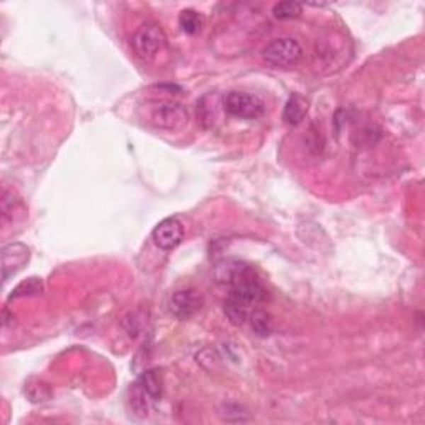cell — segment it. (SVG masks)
Wrapping results in <instances>:
<instances>
[{
	"mask_svg": "<svg viewBox=\"0 0 425 425\" xmlns=\"http://www.w3.org/2000/svg\"><path fill=\"white\" fill-rule=\"evenodd\" d=\"M216 278L220 283L230 288V296L239 299L241 302L258 304L264 301L268 291L256 276L254 269L251 266L239 263V261H228V263L218 266Z\"/></svg>",
	"mask_w": 425,
	"mask_h": 425,
	"instance_id": "6da1fadb",
	"label": "cell"
},
{
	"mask_svg": "<svg viewBox=\"0 0 425 425\" xmlns=\"http://www.w3.org/2000/svg\"><path fill=\"white\" fill-rule=\"evenodd\" d=\"M148 122L162 130H180L188 123V110L176 101H154L148 106Z\"/></svg>",
	"mask_w": 425,
	"mask_h": 425,
	"instance_id": "7a4b0ae2",
	"label": "cell"
},
{
	"mask_svg": "<svg viewBox=\"0 0 425 425\" xmlns=\"http://www.w3.org/2000/svg\"><path fill=\"white\" fill-rule=\"evenodd\" d=\"M165 32H163L162 27L153 22L143 23L133 37L135 52H137V55L143 60H153L154 57L162 52V48L165 47Z\"/></svg>",
	"mask_w": 425,
	"mask_h": 425,
	"instance_id": "3957f363",
	"label": "cell"
},
{
	"mask_svg": "<svg viewBox=\"0 0 425 425\" xmlns=\"http://www.w3.org/2000/svg\"><path fill=\"white\" fill-rule=\"evenodd\" d=\"M302 57V47L294 38H276L263 48V59L273 67H293Z\"/></svg>",
	"mask_w": 425,
	"mask_h": 425,
	"instance_id": "277c9868",
	"label": "cell"
},
{
	"mask_svg": "<svg viewBox=\"0 0 425 425\" xmlns=\"http://www.w3.org/2000/svg\"><path fill=\"white\" fill-rule=\"evenodd\" d=\"M225 108L226 112L236 118L254 120L264 113L266 106L263 100L258 98L256 95L248 94V91L233 90L225 96Z\"/></svg>",
	"mask_w": 425,
	"mask_h": 425,
	"instance_id": "5b68a950",
	"label": "cell"
},
{
	"mask_svg": "<svg viewBox=\"0 0 425 425\" xmlns=\"http://www.w3.org/2000/svg\"><path fill=\"white\" fill-rule=\"evenodd\" d=\"M183 236H185V228H183V223L175 216L171 218H166L163 221H159L157 225V228L153 230V243L158 246L159 249L163 251H171L175 249L176 246H180L183 241Z\"/></svg>",
	"mask_w": 425,
	"mask_h": 425,
	"instance_id": "8992f818",
	"label": "cell"
},
{
	"mask_svg": "<svg viewBox=\"0 0 425 425\" xmlns=\"http://www.w3.org/2000/svg\"><path fill=\"white\" fill-rule=\"evenodd\" d=\"M30 259V251L22 243H11L2 249V279L8 281L26 268Z\"/></svg>",
	"mask_w": 425,
	"mask_h": 425,
	"instance_id": "52a82bcc",
	"label": "cell"
},
{
	"mask_svg": "<svg viewBox=\"0 0 425 425\" xmlns=\"http://www.w3.org/2000/svg\"><path fill=\"white\" fill-rule=\"evenodd\" d=\"M201 298L195 289H180L170 299V309L176 317L188 319L200 311Z\"/></svg>",
	"mask_w": 425,
	"mask_h": 425,
	"instance_id": "ba28073f",
	"label": "cell"
},
{
	"mask_svg": "<svg viewBox=\"0 0 425 425\" xmlns=\"http://www.w3.org/2000/svg\"><path fill=\"white\" fill-rule=\"evenodd\" d=\"M309 110V101L304 98L302 95L294 94L289 96V100L284 105V112H283V120L291 127H296L306 118Z\"/></svg>",
	"mask_w": 425,
	"mask_h": 425,
	"instance_id": "9c48e42d",
	"label": "cell"
},
{
	"mask_svg": "<svg viewBox=\"0 0 425 425\" xmlns=\"http://www.w3.org/2000/svg\"><path fill=\"white\" fill-rule=\"evenodd\" d=\"M144 394L148 395L153 402H158L159 399L163 397V380H162V374L158 370L149 369L144 370L142 375H140L138 382H137Z\"/></svg>",
	"mask_w": 425,
	"mask_h": 425,
	"instance_id": "30bf717a",
	"label": "cell"
},
{
	"mask_svg": "<svg viewBox=\"0 0 425 425\" xmlns=\"http://www.w3.org/2000/svg\"><path fill=\"white\" fill-rule=\"evenodd\" d=\"M248 304L241 302L239 299L228 296V299L225 301V314L228 317V321L233 326H243L248 319Z\"/></svg>",
	"mask_w": 425,
	"mask_h": 425,
	"instance_id": "8fae6325",
	"label": "cell"
},
{
	"mask_svg": "<svg viewBox=\"0 0 425 425\" xmlns=\"http://www.w3.org/2000/svg\"><path fill=\"white\" fill-rule=\"evenodd\" d=\"M249 322H251V329L256 336L259 337H269L274 331V324H273V317L271 314L261 311V309H256L253 314L249 316Z\"/></svg>",
	"mask_w": 425,
	"mask_h": 425,
	"instance_id": "7c38bea8",
	"label": "cell"
},
{
	"mask_svg": "<svg viewBox=\"0 0 425 425\" xmlns=\"http://www.w3.org/2000/svg\"><path fill=\"white\" fill-rule=\"evenodd\" d=\"M130 404H132V410L138 415V417H147L148 412H149V407H152V404H153V400L143 392L142 387H140L138 384H135V387L132 389V397H130Z\"/></svg>",
	"mask_w": 425,
	"mask_h": 425,
	"instance_id": "4fadbf2b",
	"label": "cell"
},
{
	"mask_svg": "<svg viewBox=\"0 0 425 425\" xmlns=\"http://www.w3.org/2000/svg\"><path fill=\"white\" fill-rule=\"evenodd\" d=\"M180 27L188 35H195V33L200 32L203 27V17L200 16V12L193 11V8L183 11L180 13Z\"/></svg>",
	"mask_w": 425,
	"mask_h": 425,
	"instance_id": "5bb4252c",
	"label": "cell"
},
{
	"mask_svg": "<svg viewBox=\"0 0 425 425\" xmlns=\"http://www.w3.org/2000/svg\"><path fill=\"white\" fill-rule=\"evenodd\" d=\"M26 394L32 402L38 404V402H45V400L52 397V389L48 387L45 382L35 380V382H28L26 385Z\"/></svg>",
	"mask_w": 425,
	"mask_h": 425,
	"instance_id": "9a60e30c",
	"label": "cell"
},
{
	"mask_svg": "<svg viewBox=\"0 0 425 425\" xmlns=\"http://www.w3.org/2000/svg\"><path fill=\"white\" fill-rule=\"evenodd\" d=\"M274 17L279 21H289V18H296L302 13V6L298 2H279L273 8Z\"/></svg>",
	"mask_w": 425,
	"mask_h": 425,
	"instance_id": "2e32d148",
	"label": "cell"
},
{
	"mask_svg": "<svg viewBox=\"0 0 425 425\" xmlns=\"http://www.w3.org/2000/svg\"><path fill=\"white\" fill-rule=\"evenodd\" d=\"M43 291V284L38 278H30L27 281L18 284L12 291L11 298H22V296H35Z\"/></svg>",
	"mask_w": 425,
	"mask_h": 425,
	"instance_id": "e0dca14e",
	"label": "cell"
}]
</instances>
